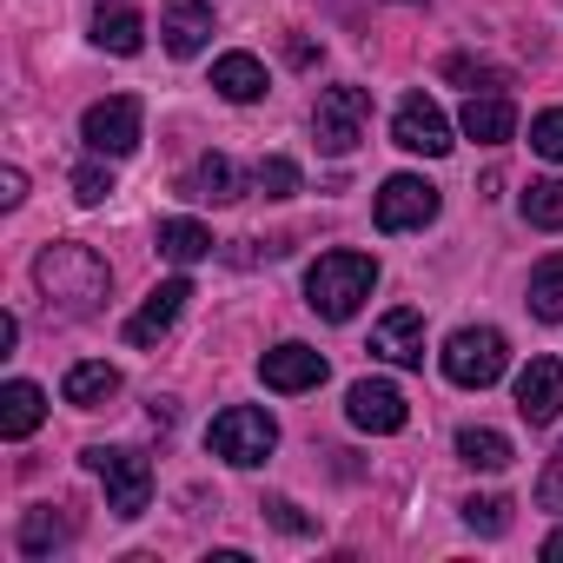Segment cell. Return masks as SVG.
Returning <instances> with one entry per match:
<instances>
[{"mask_svg":"<svg viewBox=\"0 0 563 563\" xmlns=\"http://www.w3.org/2000/svg\"><path fill=\"white\" fill-rule=\"evenodd\" d=\"M34 286L47 292V306H54L60 319H87V312L107 306L113 272H107V258H100L93 245L54 239V245H41V258H34Z\"/></svg>","mask_w":563,"mask_h":563,"instance_id":"1","label":"cell"},{"mask_svg":"<svg viewBox=\"0 0 563 563\" xmlns=\"http://www.w3.org/2000/svg\"><path fill=\"white\" fill-rule=\"evenodd\" d=\"M372 286H378V258L339 245V252H319V265L306 272V306L319 319L345 325V319H358V306L372 299Z\"/></svg>","mask_w":563,"mask_h":563,"instance_id":"2","label":"cell"},{"mask_svg":"<svg viewBox=\"0 0 563 563\" xmlns=\"http://www.w3.org/2000/svg\"><path fill=\"white\" fill-rule=\"evenodd\" d=\"M206 451H212L219 464H232V471H252V464H265V457L278 451V424H272V411H258V405H225V411L212 418V431H206Z\"/></svg>","mask_w":563,"mask_h":563,"instance_id":"3","label":"cell"},{"mask_svg":"<svg viewBox=\"0 0 563 563\" xmlns=\"http://www.w3.org/2000/svg\"><path fill=\"white\" fill-rule=\"evenodd\" d=\"M438 365H444V378H451V385L484 391V385H497V378H504L510 345H504V332H497V325H464V332H451V339H444Z\"/></svg>","mask_w":563,"mask_h":563,"instance_id":"4","label":"cell"},{"mask_svg":"<svg viewBox=\"0 0 563 563\" xmlns=\"http://www.w3.org/2000/svg\"><path fill=\"white\" fill-rule=\"evenodd\" d=\"M80 457H87V471L107 484V510H113V517H140V510L153 504V464H146L140 451L93 444V451H80Z\"/></svg>","mask_w":563,"mask_h":563,"instance_id":"5","label":"cell"},{"mask_svg":"<svg viewBox=\"0 0 563 563\" xmlns=\"http://www.w3.org/2000/svg\"><path fill=\"white\" fill-rule=\"evenodd\" d=\"M365 120H372V93H365V87H325V93H319V107H312L319 153L345 159V153L365 140Z\"/></svg>","mask_w":563,"mask_h":563,"instance_id":"6","label":"cell"},{"mask_svg":"<svg viewBox=\"0 0 563 563\" xmlns=\"http://www.w3.org/2000/svg\"><path fill=\"white\" fill-rule=\"evenodd\" d=\"M140 120H146V107H140L133 93H113V100H93V107H87L80 140H87L100 159H126V153H140Z\"/></svg>","mask_w":563,"mask_h":563,"instance_id":"7","label":"cell"},{"mask_svg":"<svg viewBox=\"0 0 563 563\" xmlns=\"http://www.w3.org/2000/svg\"><path fill=\"white\" fill-rule=\"evenodd\" d=\"M391 140H398L405 153H424V159H444V153L457 146V140H451V120H444V107H438L431 93H405V100H398Z\"/></svg>","mask_w":563,"mask_h":563,"instance_id":"8","label":"cell"},{"mask_svg":"<svg viewBox=\"0 0 563 563\" xmlns=\"http://www.w3.org/2000/svg\"><path fill=\"white\" fill-rule=\"evenodd\" d=\"M372 212H378V232H418V225L438 219V186L418 179V173H391L378 186V206Z\"/></svg>","mask_w":563,"mask_h":563,"instance_id":"9","label":"cell"},{"mask_svg":"<svg viewBox=\"0 0 563 563\" xmlns=\"http://www.w3.org/2000/svg\"><path fill=\"white\" fill-rule=\"evenodd\" d=\"M345 418H352L358 431H372V438H391V431H405L411 405H405L398 385H385V378H358V385L345 391Z\"/></svg>","mask_w":563,"mask_h":563,"instance_id":"10","label":"cell"},{"mask_svg":"<svg viewBox=\"0 0 563 563\" xmlns=\"http://www.w3.org/2000/svg\"><path fill=\"white\" fill-rule=\"evenodd\" d=\"M258 378H265V391H319L325 385V352H312V345H299V339H286V345H272L265 358H258Z\"/></svg>","mask_w":563,"mask_h":563,"instance_id":"11","label":"cell"},{"mask_svg":"<svg viewBox=\"0 0 563 563\" xmlns=\"http://www.w3.org/2000/svg\"><path fill=\"white\" fill-rule=\"evenodd\" d=\"M563 411V358H530L517 372V418L523 424H550Z\"/></svg>","mask_w":563,"mask_h":563,"instance_id":"12","label":"cell"},{"mask_svg":"<svg viewBox=\"0 0 563 563\" xmlns=\"http://www.w3.org/2000/svg\"><path fill=\"white\" fill-rule=\"evenodd\" d=\"M186 299H192V286H186V278H166V286L126 319V345H159L173 325H179V312H186Z\"/></svg>","mask_w":563,"mask_h":563,"instance_id":"13","label":"cell"},{"mask_svg":"<svg viewBox=\"0 0 563 563\" xmlns=\"http://www.w3.org/2000/svg\"><path fill=\"white\" fill-rule=\"evenodd\" d=\"M372 352L391 358V365H424V312H411V306L385 312L372 325Z\"/></svg>","mask_w":563,"mask_h":563,"instance_id":"14","label":"cell"},{"mask_svg":"<svg viewBox=\"0 0 563 563\" xmlns=\"http://www.w3.org/2000/svg\"><path fill=\"white\" fill-rule=\"evenodd\" d=\"M159 34H166V54H173V60H192V54L212 41V8H206V0H166Z\"/></svg>","mask_w":563,"mask_h":563,"instance_id":"15","label":"cell"},{"mask_svg":"<svg viewBox=\"0 0 563 563\" xmlns=\"http://www.w3.org/2000/svg\"><path fill=\"white\" fill-rule=\"evenodd\" d=\"M457 126H464V140H477V146H504V140L517 133V107H510L504 93H471L464 113H457Z\"/></svg>","mask_w":563,"mask_h":563,"instance_id":"16","label":"cell"},{"mask_svg":"<svg viewBox=\"0 0 563 563\" xmlns=\"http://www.w3.org/2000/svg\"><path fill=\"white\" fill-rule=\"evenodd\" d=\"M14 543H21V556H54V550H67V543H74V517H67V510H54V504H34V510L21 517Z\"/></svg>","mask_w":563,"mask_h":563,"instance_id":"17","label":"cell"},{"mask_svg":"<svg viewBox=\"0 0 563 563\" xmlns=\"http://www.w3.org/2000/svg\"><path fill=\"white\" fill-rule=\"evenodd\" d=\"M41 418H47V391L41 385H27V378H14L8 391H0V438H34L41 431Z\"/></svg>","mask_w":563,"mask_h":563,"instance_id":"18","label":"cell"},{"mask_svg":"<svg viewBox=\"0 0 563 563\" xmlns=\"http://www.w3.org/2000/svg\"><path fill=\"white\" fill-rule=\"evenodd\" d=\"M212 87H219V100H232V107L265 100V67H258V54H219V60H212Z\"/></svg>","mask_w":563,"mask_h":563,"instance_id":"19","label":"cell"},{"mask_svg":"<svg viewBox=\"0 0 563 563\" xmlns=\"http://www.w3.org/2000/svg\"><path fill=\"white\" fill-rule=\"evenodd\" d=\"M60 398H67L74 411H100L107 398H120V372H113V365H100V358H87V365H74V372H67Z\"/></svg>","mask_w":563,"mask_h":563,"instance_id":"20","label":"cell"},{"mask_svg":"<svg viewBox=\"0 0 563 563\" xmlns=\"http://www.w3.org/2000/svg\"><path fill=\"white\" fill-rule=\"evenodd\" d=\"M239 186H245V179H239V166H232L225 153H206V159L192 166V179H186V192H192V199H206V206H232V199H239Z\"/></svg>","mask_w":563,"mask_h":563,"instance_id":"21","label":"cell"},{"mask_svg":"<svg viewBox=\"0 0 563 563\" xmlns=\"http://www.w3.org/2000/svg\"><path fill=\"white\" fill-rule=\"evenodd\" d=\"M93 47H107V54H140L146 47V27H140V14L133 8H100L93 14Z\"/></svg>","mask_w":563,"mask_h":563,"instance_id":"22","label":"cell"},{"mask_svg":"<svg viewBox=\"0 0 563 563\" xmlns=\"http://www.w3.org/2000/svg\"><path fill=\"white\" fill-rule=\"evenodd\" d=\"M212 232L199 225V219H159V252L173 258V265H199V258H212Z\"/></svg>","mask_w":563,"mask_h":563,"instance_id":"23","label":"cell"},{"mask_svg":"<svg viewBox=\"0 0 563 563\" xmlns=\"http://www.w3.org/2000/svg\"><path fill=\"white\" fill-rule=\"evenodd\" d=\"M457 457L471 464V471H510V438L504 431H490V424H464L457 431Z\"/></svg>","mask_w":563,"mask_h":563,"instance_id":"24","label":"cell"},{"mask_svg":"<svg viewBox=\"0 0 563 563\" xmlns=\"http://www.w3.org/2000/svg\"><path fill=\"white\" fill-rule=\"evenodd\" d=\"M523 306H530L543 325H556V319H563V252H556V258H543V265L530 272V299H523Z\"/></svg>","mask_w":563,"mask_h":563,"instance_id":"25","label":"cell"},{"mask_svg":"<svg viewBox=\"0 0 563 563\" xmlns=\"http://www.w3.org/2000/svg\"><path fill=\"white\" fill-rule=\"evenodd\" d=\"M523 219L537 232H563V179H530L523 186Z\"/></svg>","mask_w":563,"mask_h":563,"instance_id":"26","label":"cell"},{"mask_svg":"<svg viewBox=\"0 0 563 563\" xmlns=\"http://www.w3.org/2000/svg\"><path fill=\"white\" fill-rule=\"evenodd\" d=\"M464 523H471V530H484V537H504V530H510V497H497V490L464 497Z\"/></svg>","mask_w":563,"mask_h":563,"instance_id":"27","label":"cell"},{"mask_svg":"<svg viewBox=\"0 0 563 563\" xmlns=\"http://www.w3.org/2000/svg\"><path fill=\"white\" fill-rule=\"evenodd\" d=\"M252 186H258L265 199H292V192H299V166H292L286 153H272V159H258V173H252Z\"/></svg>","mask_w":563,"mask_h":563,"instance_id":"28","label":"cell"},{"mask_svg":"<svg viewBox=\"0 0 563 563\" xmlns=\"http://www.w3.org/2000/svg\"><path fill=\"white\" fill-rule=\"evenodd\" d=\"M530 153H543L550 166H563V107H550V113L530 120Z\"/></svg>","mask_w":563,"mask_h":563,"instance_id":"29","label":"cell"},{"mask_svg":"<svg viewBox=\"0 0 563 563\" xmlns=\"http://www.w3.org/2000/svg\"><path fill=\"white\" fill-rule=\"evenodd\" d=\"M444 80H464L471 93H497V87H504V74H497V67H484V60H464V54H457V60H444Z\"/></svg>","mask_w":563,"mask_h":563,"instance_id":"30","label":"cell"},{"mask_svg":"<svg viewBox=\"0 0 563 563\" xmlns=\"http://www.w3.org/2000/svg\"><path fill=\"white\" fill-rule=\"evenodd\" d=\"M107 192H113V173H107L100 159H87V166H74V199H80V206H100Z\"/></svg>","mask_w":563,"mask_h":563,"instance_id":"31","label":"cell"},{"mask_svg":"<svg viewBox=\"0 0 563 563\" xmlns=\"http://www.w3.org/2000/svg\"><path fill=\"white\" fill-rule=\"evenodd\" d=\"M265 517H272L278 530H286V537H312V517H306L292 497H272V504H265Z\"/></svg>","mask_w":563,"mask_h":563,"instance_id":"32","label":"cell"},{"mask_svg":"<svg viewBox=\"0 0 563 563\" xmlns=\"http://www.w3.org/2000/svg\"><path fill=\"white\" fill-rule=\"evenodd\" d=\"M537 504H543V510H563V444H556V457H550L543 477H537Z\"/></svg>","mask_w":563,"mask_h":563,"instance_id":"33","label":"cell"},{"mask_svg":"<svg viewBox=\"0 0 563 563\" xmlns=\"http://www.w3.org/2000/svg\"><path fill=\"white\" fill-rule=\"evenodd\" d=\"M21 199H27V173L8 166V173H0V206H21Z\"/></svg>","mask_w":563,"mask_h":563,"instance_id":"34","label":"cell"},{"mask_svg":"<svg viewBox=\"0 0 563 563\" xmlns=\"http://www.w3.org/2000/svg\"><path fill=\"white\" fill-rule=\"evenodd\" d=\"M21 345V319L14 312H0V352H14Z\"/></svg>","mask_w":563,"mask_h":563,"instance_id":"35","label":"cell"},{"mask_svg":"<svg viewBox=\"0 0 563 563\" xmlns=\"http://www.w3.org/2000/svg\"><path fill=\"white\" fill-rule=\"evenodd\" d=\"M543 556H550V563H563V530H556V537H543Z\"/></svg>","mask_w":563,"mask_h":563,"instance_id":"36","label":"cell"}]
</instances>
